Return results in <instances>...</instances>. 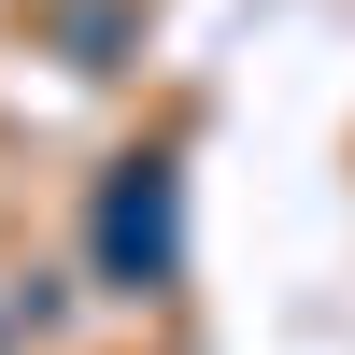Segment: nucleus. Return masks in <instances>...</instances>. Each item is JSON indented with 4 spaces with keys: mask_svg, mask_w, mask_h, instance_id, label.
I'll use <instances>...</instances> for the list:
<instances>
[{
    "mask_svg": "<svg viewBox=\"0 0 355 355\" xmlns=\"http://www.w3.org/2000/svg\"><path fill=\"white\" fill-rule=\"evenodd\" d=\"M85 242H100V284H114V299H171V270H185V171H171V157H114Z\"/></svg>",
    "mask_w": 355,
    "mask_h": 355,
    "instance_id": "obj_1",
    "label": "nucleus"
},
{
    "mask_svg": "<svg viewBox=\"0 0 355 355\" xmlns=\"http://www.w3.org/2000/svg\"><path fill=\"white\" fill-rule=\"evenodd\" d=\"M57 43H71V71H128L142 15H128V0H71V15H57Z\"/></svg>",
    "mask_w": 355,
    "mask_h": 355,
    "instance_id": "obj_2",
    "label": "nucleus"
}]
</instances>
